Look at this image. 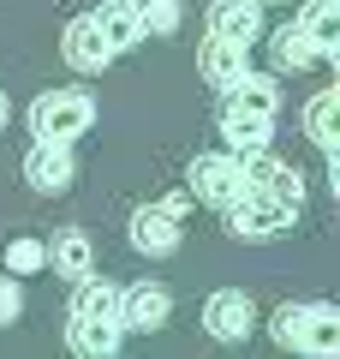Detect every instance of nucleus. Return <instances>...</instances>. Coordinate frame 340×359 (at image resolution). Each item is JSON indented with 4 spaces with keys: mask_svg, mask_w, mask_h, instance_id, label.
<instances>
[{
    "mask_svg": "<svg viewBox=\"0 0 340 359\" xmlns=\"http://www.w3.org/2000/svg\"><path fill=\"white\" fill-rule=\"evenodd\" d=\"M245 186H251V192H269V198H287V204H299V198H304V180H299V168L275 162L269 150H257L251 162H245Z\"/></svg>",
    "mask_w": 340,
    "mask_h": 359,
    "instance_id": "9b49d317",
    "label": "nucleus"
},
{
    "mask_svg": "<svg viewBox=\"0 0 340 359\" xmlns=\"http://www.w3.org/2000/svg\"><path fill=\"white\" fill-rule=\"evenodd\" d=\"M275 341L299 353H340V311L334 306H287L275 318Z\"/></svg>",
    "mask_w": 340,
    "mask_h": 359,
    "instance_id": "f257e3e1",
    "label": "nucleus"
},
{
    "mask_svg": "<svg viewBox=\"0 0 340 359\" xmlns=\"http://www.w3.org/2000/svg\"><path fill=\"white\" fill-rule=\"evenodd\" d=\"M203 78H209V84H239L245 78V48L239 42H227V36H209L203 42Z\"/></svg>",
    "mask_w": 340,
    "mask_h": 359,
    "instance_id": "dca6fc26",
    "label": "nucleus"
},
{
    "mask_svg": "<svg viewBox=\"0 0 340 359\" xmlns=\"http://www.w3.org/2000/svg\"><path fill=\"white\" fill-rule=\"evenodd\" d=\"M48 257H54V269H60V276H72V282H78V276H90V240H84L78 228H66L60 240L48 245Z\"/></svg>",
    "mask_w": 340,
    "mask_h": 359,
    "instance_id": "a211bd4d",
    "label": "nucleus"
},
{
    "mask_svg": "<svg viewBox=\"0 0 340 359\" xmlns=\"http://www.w3.org/2000/svg\"><path fill=\"white\" fill-rule=\"evenodd\" d=\"M191 192L203 198V204H233V198L245 192V162H233V156H197V162H191Z\"/></svg>",
    "mask_w": 340,
    "mask_h": 359,
    "instance_id": "39448f33",
    "label": "nucleus"
},
{
    "mask_svg": "<svg viewBox=\"0 0 340 359\" xmlns=\"http://www.w3.org/2000/svg\"><path fill=\"white\" fill-rule=\"evenodd\" d=\"M90 18H96V30L108 36L113 54H126V48L143 42V25H138V13H132V0H108V6H96Z\"/></svg>",
    "mask_w": 340,
    "mask_h": 359,
    "instance_id": "2eb2a0df",
    "label": "nucleus"
},
{
    "mask_svg": "<svg viewBox=\"0 0 340 359\" xmlns=\"http://www.w3.org/2000/svg\"><path fill=\"white\" fill-rule=\"evenodd\" d=\"M334 102H340L334 90H316V96H311V108H304V126H311V138L323 144L328 156H334V138H340V132H334Z\"/></svg>",
    "mask_w": 340,
    "mask_h": 359,
    "instance_id": "6ab92c4d",
    "label": "nucleus"
},
{
    "mask_svg": "<svg viewBox=\"0 0 340 359\" xmlns=\"http://www.w3.org/2000/svg\"><path fill=\"white\" fill-rule=\"evenodd\" d=\"M66 341H72V353L108 359L120 347V323H66Z\"/></svg>",
    "mask_w": 340,
    "mask_h": 359,
    "instance_id": "f3484780",
    "label": "nucleus"
},
{
    "mask_svg": "<svg viewBox=\"0 0 340 359\" xmlns=\"http://www.w3.org/2000/svg\"><path fill=\"white\" fill-rule=\"evenodd\" d=\"M0 126H6V96H0Z\"/></svg>",
    "mask_w": 340,
    "mask_h": 359,
    "instance_id": "393cba45",
    "label": "nucleus"
},
{
    "mask_svg": "<svg viewBox=\"0 0 340 359\" xmlns=\"http://www.w3.org/2000/svg\"><path fill=\"white\" fill-rule=\"evenodd\" d=\"M72 323H120V287L78 276V299H72Z\"/></svg>",
    "mask_w": 340,
    "mask_h": 359,
    "instance_id": "4468645a",
    "label": "nucleus"
},
{
    "mask_svg": "<svg viewBox=\"0 0 340 359\" xmlns=\"http://www.w3.org/2000/svg\"><path fill=\"white\" fill-rule=\"evenodd\" d=\"M24 180L36 186V192H66V186H72V150L36 138V150L24 156Z\"/></svg>",
    "mask_w": 340,
    "mask_h": 359,
    "instance_id": "f8f14e48",
    "label": "nucleus"
},
{
    "mask_svg": "<svg viewBox=\"0 0 340 359\" xmlns=\"http://www.w3.org/2000/svg\"><path fill=\"white\" fill-rule=\"evenodd\" d=\"M221 114L269 120V126H275V114H281V84H275V78H263V72H245L239 84H227V108H221Z\"/></svg>",
    "mask_w": 340,
    "mask_h": 359,
    "instance_id": "423d86ee",
    "label": "nucleus"
},
{
    "mask_svg": "<svg viewBox=\"0 0 340 359\" xmlns=\"http://www.w3.org/2000/svg\"><path fill=\"white\" fill-rule=\"evenodd\" d=\"M167 311H173V299H167V287L155 282H138L120 294V330H162Z\"/></svg>",
    "mask_w": 340,
    "mask_h": 359,
    "instance_id": "1a4fd4ad",
    "label": "nucleus"
},
{
    "mask_svg": "<svg viewBox=\"0 0 340 359\" xmlns=\"http://www.w3.org/2000/svg\"><path fill=\"white\" fill-rule=\"evenodd\" d=\"M60 54H66V66H72V72H101V66L113 60L108 36L96 30V18H90V13L66 25V42H60Z\"/></svg>",
    "mask_w": 340,
    "mask_h": 359,
    "instance_id": "6e6552de",
    "label": "nucleus"
},
{
    "mask_svg": "<svg viewBox=\"0 0 340 359\" xmlns=\"http://www.w3.org/2000/svg\"><path fill=\"white\" fill-rule=\"evenodd\" d=\"M299 30L311 36L316 60H334L340 54V0H311V6L299 13Z\"/></svg>",
    "mask_w": 340,
    "mask_h": 359,
    "instance_id": "ddd939ff",
    "label": "nucleus"
},
{
    "mask_svg": "<svg viewBox=\"0 0 340 359\" xmlns=\"http://www.w3.org/2000/svg\"><path fill=\"white\" fill-rule=\"evenodd\" d=\"M227 210H233V233H239V240H275V233H287L292 216H299V204L269 198V192H251V186H245Z\"/></svg>",
    "mask_w": 340,
    "mask_h": 359,
    "instance_id": "7ed1b4c3",
    "label": "nucleus"
},
{
    "mask_svg": "<svg viewBox=\"0 0 340 359\" xmlns=\"http://www.w3.org/2000/svg\"><path fill=\"white\" fill-rule=\"evenodd\" d=\"M209 36H227V42H239V48H251V42L263 36L257 0H215L209 6Z\"/></svg>",
    "mask_w": 340,
    "mask_h": 359,
    "instance_id": "9d476101",
    "label": "nucleus"
},
{
    "mask_svg": "<svg viewBox=\"0 0 340 359\" xmlns=\"http://www.w3.org/2000/svg\"><path fill=\"white\" fill-rule=\"evenodd\" d=\"M132 13H138L143 36H173L179 30V0H132Z\"/></svg>",
    "mask_w": 340,
    "mask_h": 359,
    "instance_id": "412c9836",
    "label": "nucleus"
},
{
    "mask_svg": "<svg viewBox=\"0 0 340 359\" xmlns=\"http://www.w3.org/2000/svg\"><path fill=\"white\" fill-rule=\"evenodd\" d=\"M251 294H239V287H221V294H209V306H203V323H209L215 341H245L251 335Z\"/></svg>",
    "mask_w": 340,
    "mask_h": 359,
    "instance_id": "0eeeda50",
    "label": "nucleus"
},
{
    "mask_svg": "<svg viewBox=\"0 0 340 359\" xmlns=\"http://www.w3.org/2000/svg\"><path fill=\"white\" fill-rule=\"evenodd\" d=\"M275 60L299 72V66H311V60H316V48H311V36H304L299 25H287V30H275Z\"/></svg>",
    "mask_w": 340,
    "mask_h": 359,
    "instance_id": "4be33fe9",
    "label": "nucleus"
},
{
    "mask_svg": "<svg viewBox=\"0 0 340 359\" xmlns=\"http://www.w3.org/2000/svg\"><path fill=\"white\" fill-rule=\"evenodd\" d=\"M221 132H227V144L233 150H245V156H257V150H269V120H239V114H221Z\"/></svg>",
    "mask_w": 340,
    "mask_h": 359,
    "instance_id": "aec40b11",
    "label": "nucleus"
},
{
    "mask_svg": "<svg viewBox=\"0 0 340 359\" xmlns=\"http://www.w3.org/2000/svg\"><path fill=\"white\" fill-rule=\"evenodd\" d=\"M90 120H96V102L84 90H54V96H36L30 108V132L48 144H72L78 132H90Z\"/></svg>",
    "mask_w": 340,
    "mask_h": 359,
    "instance_id": "f03ea898",
    "label": "nucleus"
},
{
    "mask_svg": "<svg viewBox=\"0 0 340 359\" xmlns=\"http://www.w3.org/2000/svg\"><path fill=\"white\" fill-rule=\"evenodd\" d=\"M18 311H24V287H18L13 276H0V330H6Z\"/></svg>",
    "mask_w": 340,
    "mask_h": 359,
    "instance_id": "b1692460",
    "label": "nucleus"
},
{
    "mask_svg": "<svg viewBox=\"0 0 340 359\" xmlns=\"http://www.w3.org/2000/svg\"><path fill=\"white\" fill-rule=\"evenodd\" d=\"M48 264V245L42 240H13L6 245V269H13V276H30V269H42Z\"/></svg>",
    "mask_w": 340,
    "mask_h": 359,
    "instance_id": "5701e85b",
    "label": "nucleus"
},
{
    "mask_svg": "<svg viewBox=\"0 0 340 359\" xmlns=\"http://www.w3.org/2000/svg\"><path fill=\"white\" fill-rule=\"evenodd\" d=\"M179 216H185V204H179V198L143 204L138 216H132V245H138V252H150V257L173 252V245H179Z\"/></svg>",
    "mask_w": 340,
    "mask_h": 359,
    "instance_id": "20e7f679",
    "label": "nucleus"
}]
</instances>
